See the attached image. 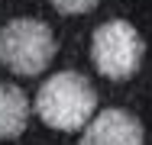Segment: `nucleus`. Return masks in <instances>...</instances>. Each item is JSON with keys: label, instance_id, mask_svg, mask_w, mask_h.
<instances>
[{"label": "nucleus", "instance_id": "5", "mask_svg": "<svg viewBox=\"0 0 152 145\" xmlns=\"http://www.w3.org/2000/svg\"><path fill=\"white\" fill-rule=\"evenodd\" d=\"M29 123V103L23 90L13 84H0V139H16Z\"/></svg>", "mask_w": 152, "mask_h": 145}, {"label": "nucleus", "instance_id": "3", "mask_svg": "<svg viewBox=\"0 0 152 145\" xmlns=\"http://www.w3.org/2000/svg\"><path fill=\"white\" fill-rule=\"evenodd\" d=\"M55 49L58 45L52 29L39 20H13L0 29V61L16 74L36 78L39 71L49 68Z\"/></svg>", "mask_w": 152, "mask_h": 145}, {"label": "nucleus", "instance_id": "6", "mask_svg": "<svg viewBox=\"0 0 152 145\" xmlns=\"http://www.w3.org/2000/svg\"><path fill=\"white\" fill-rule=\"evenodd\" d=\"M52 7L58 10V13H68V16H75V13H88L97 7V0H52Z\"/></svg>", "mask_w": 152, "mask_h": 145}, {"label": "nucleus", "instance_id": "1", "mask_svg": "<svg viewBox=\"0 0 152 145\" xmlns=\"http://www.w3.org/2000/svg\"><path fill=\"white\" fill-rule=\"evenodd\" d=\"M94 110H97V94H94L91 81L75 71L52 74L36 94L39 119L58 132H75V129L88 126Z\"/></svg>", "mask_w": 152, "mask_h": 145}, {"label": "nucleus", "instance_id": "4", "mask_svg": "<svg viewBox=\"0 0 152 145\" xmlns=\"http://www.w3.org/2000/svg\"><path fill=\"white\" fill-rule=\"evenodd\" d=\"M81 145H142V126L126 110H104L88 123Z\"/></svg>", "mask_w": 152, "mask_h": 145}, {"label": "nucleus", "instance_id": "2", "mask_svg": "<svg viewBox=\"0 0 152 145\" xmlns=\"http://www.w3.org/2000/svg\"><path fill=\"white\" fill-rule=\"evenodd\" d=\"M146 55L142 36L126 20H110L94 29L91 39V61L107 81H129Z\"/></svg>", "mask_w": 152, "mask_h": 145}]
</instances>
